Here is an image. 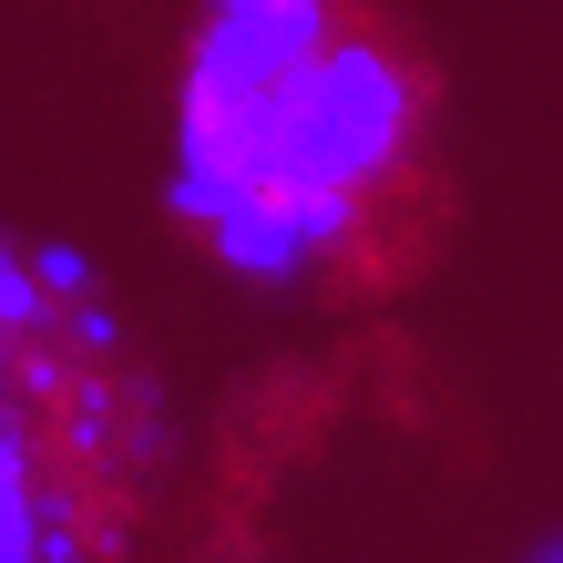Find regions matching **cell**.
I'll list each match as a JSON object with an SVG mask.
<instances>
[{"instance_id":"cell-2","label":"cell","mask_w":563,"mask_h":563,"mask_svg":"<svg viewBox=\"0 0 563 563\" xmlns=\"http://www.w3.org/2000/svg\"><path fill=\"white\" fill-rule=\"evenodd\" d=\"M175 410L82 256L0 236V563H123Z\"/></svg>"},{"instance_id":"cell-1","label":"cell","mask_w":563,"mask_h":563,"mask_svg":"<svg viewBox=\"0 0 563 563\" xmlns=\"http://www.w3.org/2000/svg\"><path fill=\"white\" fill-rule=\"evenodd\" d=\"M164 206L246 297H389L451 216L441 73L379 0H195Z\"/></svg>"}]
</instances>
